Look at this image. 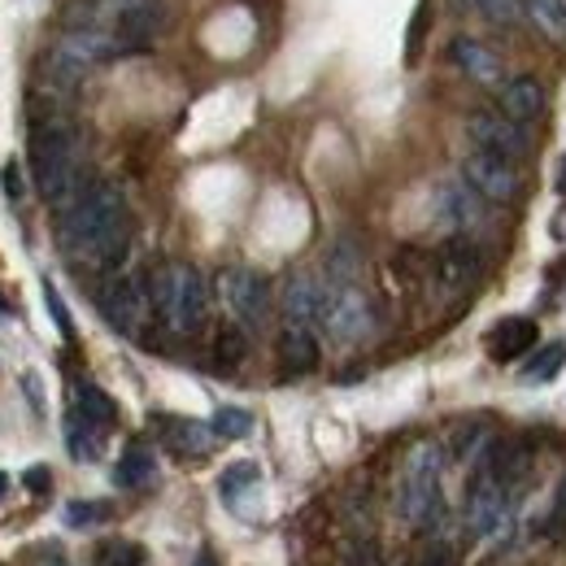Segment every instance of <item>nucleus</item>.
Segmentation results:
<instances>
[{
  "mask_svg": "<svg viewBox=\"0 0 566 566\" xmlns=\"http://www.w3.org/2000/svg\"><path fill=\"white\" fill-rule=\"evenodd\" d=\"M62 249L74 262L114 271L132 249V213L127 197L109 179H92L87 192L62 213Z\"/></svg>",
  "mask_w": 566,
  "mask_h": 566,
  "instance_id": "nucleus-1",
  "label": "nucleus"
},
{
  "mask_svg": "<svg viewBox=\"0 0 566 566\" xmlns=\"http://www.w3.org/2000/svg\"><path fill=\"white\" fill-rule=\"evenodd\" d=\"M31 170L44 192V201L57 213H66L87 192L83 175V140L62 114H35L31 123Z\"/></svg>",
  "mask_w": 566,
  "mask_h": 566,
  "instance_id": "nucleus-2",
  "label": "nucleus"
},
{
  "mask_svg": "<svg viewBox=\"0 0 566 566\" xmlns=\"http://www.w3.org/2000/svg\"><path fill=\"white\" fill-rule=\"evenodd\" d=\"M440 475H444V449L436 440H419L406 453V471H401V518L415 532H436L444 523V493H440Z\"/></svg>",
  "mask_w": 566,
  "mask_h": 566,
  "instance_id": "nucleus-3",
  "label": "nucleus"
},
{
  "mask_svg": "<svg viewBox=\"0 0 566 566\" xmlns=\"http://www.w3.org/2000/svg\"><path fill=\"white\" fill-rule=\"evenodd\" d=\"M148 292H153V305H157V314L166 318L170 332L192 336V332L206 327V318H210V283L197 266H184V262L161 266L148 283Z\"/></svg>",
  "mask_w": 566,
  "mask_h": 566,
  "instance_id": "nucleus-4",
  "label": "nucleus"
},
{
  "mask_svg": "<svg viewBox=\"0 0 566 566\" xmlns=\"http://www.w3.org/2000/svg\"><path fill=\"white\" fill-rule=\"evenodd\" d=\"M332 340L340 345H357L375 332V305L366 301V292L357 283H327V296H323V318Z\"/></svg>",
  "mask_w": 566,
  "mask_h": 566,
  "instance_id": "nucleus-5",
  "label": "nucleus"
},
{
  "mask_svg": "<svg viewBox=\"0 0 566 566\" xmlns=\"http://www.w3.org/2000/svg\"><path fill=\"white\" fill-rule=\"evenodd\" d=\"M218 301L227 305L231 323H240L244 332H253L271 314V283L262 280L258 271H249V266H227L218 275Z\"/></svg>",
  "mask_w": 566,
  "mask_h": 566,
  "instance_id": "nucleus-6",
  "label": "nucleus"
},
{
  "mask_svg": "<svg viewBox=\"0 0 566 566\" xmlns=\"http://www.w3.org/2000/svg\"><path fill=\"white\" fill-rule=\"evenodd\" d=\"M96 301H101V314H105V323H109L114 332L136 336L144 314H148V305H153V292H148L144 280H136V275H109Z\"/></svg>",
  "mask_w": 566,
  "mask_h": 566,
  "instance_id": "nucleus-7",
  "label": "nucleus"
},
{
  "mask_svg": "<svg viewBox=\"0 0 566 566\" xmlns=\"http://www.w3.org/2000/svg\"><path fill=\"white\" fill-rule=\"evenodd\" d=\"M462 179H467L484 201H493V206H510V201L523 192L518 166L505 161V157H496V153H484V148H475V153L462 161Z\"/></svg>",
  "mask_w": 566,
  "mask_h": 566,
  "instance_id": "nucleus-8",
  "label": "nucleus"
},
{
  "mask_svg": "<svg viewBox=\"0 0 566 566\" xmlns=\"http://www.w3.org/2000/svg\"><path fill=\"white\" fill-rule=\"evenodd\" d=\"M480 266H484V258L467 235H453L431 253V280L440 292H467L480 280Z\"/></svg>",
  "mask_w": 566,
  "mask_h": 566,
  "instance_id": "nucleus-9",
  "label": "nucleus"
},
{
  "mask_svg": "<svg viewBox=\"0 0 566 566\" xmlns=\"http://www.w3.org/2000/svg\"><path fill=\"white\" fill-rule=\"evenodd\" d=\"M467 132H471L475 148L496 153V157H505V161H523V157L532 153V136H527L518 123H510L505 114H475V118L467 123Z\"/></svg>",
  "mask_w": 566,
  "mask_h": 566,
  "instance_id": "nucleus-10",
  "label": "nucleus"
},
{
  "mask_svg": "<svg viewBox=\"0 0 566 566\" xmlns=\"http://www.w3.org/2000/svg\"><path fill=\"white\" fill-rule=\"evenodd\" d=\"M467 523H471L475 536H493L505 523V489L484 467H475V480H471V493H467Z\"/></svg>",
  "mask_w": 566,
  "mask_h": 566,
  "instance_id": "nucleus-11",
  "label": "nucleus"
},
{
  "mask_svg": "<svg viewBox=\"0 0 566 566\" xmlns=\"http://www.w3.org/2000/svg\"><path fill=\"white\" fill-rule=\"evenodd\" d=\"M545 83L541 78H532V74H518V78H510L505 87H501V96H496V114H505L510 123H518V127H527V123H536L541 114H545Z\"/></svg>",
  "mask_w": 566,
  "mask_h": 566,
  "instance_id": "nucleus-12",
  "label": "nucleus"
},
{
  "mask_svg": "<svg viewBox=\"0 0 566 566\" xmlns=\"http://www.w3.org/2000/svg\"><path fill=\"white\" fill-rule=\"evenodd\" d=\"M323 296H327V287L314 275H305V271L287 275V283H283V318L296 323V327H314L323 318Z\"/></svg>",
  "mask_w": 566,
  "mask_h": 566,
  "instance_id": "nucleus-13",
  "label": "nucleus"
},
{
  "mask_svg": "<svg viewBox=\"0 0 566 566\" xmlns=\"http://www.w3.org/2000/svg\"><path fill=\"white\" fill-rule=\"evenodd\" d=\"M536 345V323L532 318H501L489 332V354L493 361H514Z\"/></svg>",
  "mask_w": 566,
  "mask_h": 566,
  "instance_id": "nucleus-14",
  "label": "nucleus"
},
{
  "mask_svg": "<svg viewBox=\"0 0 566 566\" xmlns=\"http://www.w3.org/2000/svg\"><path fill=\"white\" fill-rule=\"evenodd\" d=\"M280 361L287 375H305V370H314V366H318V340H314V332L287 323L280 336Z\"/></svg>",
  "mask_w": 566,
  "mask_h": 566,
  "instance_id": "nucleus-15",
  "label": "nucleus"
},
{
  "mask_svg": "<svg viewBox=\"0 0 566 566\" xmlns=\"http://www.w3.org/2000/svg\"><path fill=\"white\" fill-rule=\"evenodd\" d=\"M453 62L471 74L475 83H484V87L501 83V62H496L484 44H475V40H453Z\"/></svg>",
  "mask_w": 566,
  "mask_h": 566,
  "instance_id": "nucleus-16",
  "label": "nucleus"
},
{
  "mask_svg": "<svg viewBox=\"0 0 566 566\" xmlns=\"http://www.w3.org/2000/svg\"><path fill=\"white\" fill-rule=\"evenodd\" d=\"M74 410L96 427L118 423V406H114V397H109L105 388H96V384H78V388H74Z\"/></svg>",
  "mask_w": 566,
  "mask_h": 566,
  "instance_id": "nucleus-17",
  "label": "nucleus"
},
{
  "mask_svg": "<svg viewBox=\"0 0 566 566\" xmlns=\"http://www.w3.org/2000/svg\"><path fill=\"white\" fill-rule=\"evenodd\" d=\"M480 192L471 188V184H453V188H444L440 192V210L449 222H458V227H471V222H480Z\"/></svg>",
  "mask_w": 566,
  "mask_h": 566,
  "instance_id": "nucleus-18",
  "label": "nucleus"
},
{
  "mask_svg": "<svg viewBox=\"0 0 566 566\" xmlns=\"http://www.w3.org/2000/svg\"><path fill=\"white\" fill-rule=\"evenodd\" d=\"M153 475H157V458H153V449H144V444H132V449L123 453L118 471H114V480H118L123 489H144Z\"/></svg>",
  "mask_w": 566,
  "mask_h": 566,
  "instance_id": "nucleus-19",
  "label": "nucleus"
},
{
  "mask_svg": "<svg viewBox=\"0 0 566 566\" xmlns=\"http://www.w3.org/2000/svg\"><path fill=\"white\" fill-rule=\"evenodd\" d=\"M527 4V18L536 22L541 35L566 44V0H523Z\"/></svg>",
  "mask_w": 566,
  "mask_h": 566,
  "instance_id": "nucleus-20",
  "label": "nucleus"
},
{
  "mask_svg": "<svg viewBox=\"0 0 566 566\" xmlns=\"http://www.w3.org/2000/svg\"><path fill=\"white\" fill-rule=\"evenodd\" d=\"M101 436H105V427L87 423V419L74 410L71 423H66V444H71V458H78V462H92V458L101 453Z\"/></svg>",
  "mask_w": 566,
  "mask_h": 566,
  "instance_id": "nucleus-21",
  "label": "nucleus"
},
{
  "mask_svg": "<svg viewBox=\"0 0 566 566\" xmlns=\"http://www.w3.org/2000/svg\"><path fill=\"white\" fill-rule=\"evenodd\" d=\"M244 357H249V332L240 323L218 327V336H213V361L218 366H240Z\"/></svg>",
  "mask_w": 566,
  "mask_h": 566,
  "instance_id": "nucleus-22",
  "label": "nucleus"
},
{
  "mask_svg": "<svg viewBox=\"0 0 566 566\" xmlns=\"http://www.w3.org/2000/svg\"><path fill=\"white\" fill-rule=\"evenodd\" d=\"M170 431V444L179 449V453H192V458H201V453H210L213 449V427H206V423H166Z\"/></svg>",
  "mask_w": 566,
  "mask_h": 566,
  "instance_id": "nucleus-23",
  "label": "nucleus"
},
{
  "mask_svg": "<svg viewBox=\"0 0 566 566\" xmlns=\"http://www.w3.org/2000/svg\"><path fill=\"white\" fill-rule=\"evenodd\" d=\"M258 480H262L258 462H231V467L222 471V480H218V493L227 496V501H240V493L258 489Z\"/></svg>",
  "mask_w": 566,
  "mask_h": 566,
  "instance_id": "nucleus-24",
  "label": "nucleus"
},
{
  "mask_svg": "<svg viewBox=\"0 0 566 566\" xmlns=\"http://www.w3.org/2000/svg\"><path fill=\"white\" fill-rule=\"evenodd\" d=\"M563 366H566V345H545L541 354L523 366V379H527V384H549Z\"/></svg>",
  "mask_w": 566,
  "mask_h": 566,
  "instance_id": "nucleus-25",
  "label": "nucleus"
},
{
  "mask_svg": "<svg viewBox=\"0 0 566 566\" xmlns=\"http://www.w3.org/2000/svg\"><path fill=\"white\" fill-rule=\"evenodd\" d=\"M489 22H496V27H518L523 18H527V4L523 0H471Z\"/></svg>",
  "mask_w": 566,
  "mask_h": 566,
  "instance_id": "nucleus-26",
  "label": "nucleus"
},
{
  "mask_svg": "<svg viewBox=\"0 0 566 566\" xmlns=\"http://www.w3.org/2000/svg\"><path fill=\"white\" fill-rule=\"evenodd\" d=\"M249 431H253V415H249V410H240V406H222V410L213 415V436L240 440V436H249Z\"/></svg>",
  "mask_w": 566,
  "mask_h": 566,
  "instance_id": "nucleus-27",
  "label": "nucleus"
},
{
  "mask_svg": "<svg viewBox=\"0 0 566 566\" xmlns=\"http://www.w3.org/2000/svg\"><path fill=\"white\" fill-rule=\"evenodd\" d=\"M357 271H361V258L354 253V244H336L327 258V283H354Z\"/></svg>",
  "mask_w": 566,
  "mask_h": 566,
  "instance_id": "nucleus-28",
  "label": "nucleus"
},
{
  "mask_svg": "<svg viewBox=\"0 0 566 566\" xmlns=\"http://www.w3.org/2000/svg\"><path fill=\"white\" fill-rule=\"evenodd\" d=\"M96 566H144V549L132 541H109V545H101Z\"/></svg>",
  "mask_w": 566,
  "mask_h": 566,
  "instance_id": "nucleus-29",
  "label": "nucleus"
},
{
  "mask_svg": "<svg viewBox=\"0 0 566 566\" xmlns=\"http://www.w3.org/2000/svg\"><path fill=\"white\" fill-rule=\"evenodd\" d=\"M105 514H109L105 501H71V505H66V523H71V527H92V523H101Z\"/></svg>",
  "mask_w": 566,
  "mask_h": 566,
  "instance_id": "nucleus-30",
  "label": "nucleus"
},
{
  "mask_svg": "<svg viewBox=\"0 0 566 566\" xmlns=\"http://www.w3.org/2000/svg\"><path fill=\"white\" fill-rule=\"evenodd\" d=\"M415 566H458V549L444 541H427L423 549L415 554Z\"/></svg>",
  "mask_w": 566,
  "mask_h": 566,
  "instance_id": "nucleus-31",
  "label": "nucleus"
},
{
  "mask_svg": "<svg viewBox=\"0 0 566 566\" xmlns=\"http://www.w3.org/2000/svg\"><path fill=\"white\" fill-rule=\"evenodd\" d=\"M44 301H49V314L57 318V332L71 340L74 336V327H71V314H66V305H62V296H57V287L53 283H44Z\"/></svg>",
  "mask_w": 566,
  "mask_h": 566,
  "instance_id": "nucleus-32",
  "label": "nucleus"
},
{
  "mask_svg": "<svg viewBox=\"0 0 566 566\" xmlns=\"http://www.w3.org/2000/svg\"><path fill=\"white\" fill-rule=\"evenodd\" d=\"M22 484H27V493L44 496L49 489H53V475H49V467H31V471L22 475Z\"/></svg>",
  "mask_w": 566,
  "mask_h": 566,
  "instance_id": "nucleus-33",
  "label": "nucleus"
},
{
  "mask_svg": "<svg viewBox=\"0 0 566 566\" xmlns=\"http://www.w3.org/2000/svg\"><path fill=\"white\" fill-rule=\"evenodd\" d=\"M549 536H558V541H563V536H566V480H563V489H558V501H554V518H549Z\"/></svg>",
  "mask_w": 566,
  "mask_h": 566,
  "instance_id": "nucleus-34",
  "label": "nucleus"
},
{
  "mask_svg": "<svg viewBox=\"0 0 566 566\" xmlns=\"http://www.w3.org/2000/svg\"><path fill=\"white\" fill-rule=\"evenodd\" d=\"M345 566H384V563H379L375 545H354V549H349V558H345Z\"/></svg>",
  "mask_w": 566,
  "mask_h": 566,
  "instance_id": "nucleus-35",
  "label": "nucleus"
},
{
  "mask_svg": "<svg viewBox=\"0 0 566 566\" xmlns=\"http://www.w3.org/2000/svg\"><path fill=\"white\" fill-rule=\"evenodd\" d=\"M0 179H4V192L18 201V197H22V179H18V166H13V161L4 166V175H0Z\"/></svg>",
  "mask_w": 566,
  "mask_h": 566,
  "instance_id": "nucleus-36",
  "label": "nucleus"
},
{
  "mask_svg": "<svg viewBox=\"0 0 566 566\" xmlns=\"http://www.w3.org/2000/svg\"><path fill=\"white\" fill-rule=\"evenodd\" d=\"M35 566H71V563H66V558H62L57 549H44V554L35 558Z\"/></svg>",
  "mask_w": 566,
  "mask_h": 566,
  "instance_id": "nucleus-37",
  "label": "nucleus"
},
{
  "mask_svg": "<svg viewBox=\"0 0 566 566\" xmlns=\"http://www.w3.org/2000/svg\"><path fill=\"white\" fill-rule=\"evenodd\" d=\"M192 566H218V563H213L210 554H197V563H192Z\"/></svg>",
  "mask_w": 566,
  "mask_h": 566,
  "instance_id": "nucleus-38",
  "label": "nucleus"
},
{
  "mask_svg": "<svg viewBox=\"0 0 566 566\" xmlns=\"http://www.w3.org/2000/svg\"><path fill=\"white\" fill-rule=\"evenodd\" d=\"M4 489H9V475H4V471H0V496H4Z\"/></svg>",
  "mask_w": 566,
  "mask_h": 566,
  "instance_id": "nucleus-39",
  "label": "nucleus"
}]
</instances>
